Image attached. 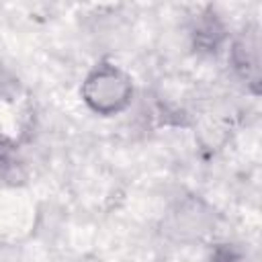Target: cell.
<instances>
[{"label":"cell","mask_w":262,"mask_h":262,"mask_svg":"<svg viewBox=\"0 0 262 262\" xmlns=\"http://www.w3.org/2000/svg\"><path fill=\"white\" fill-rule=\"evenodd\" d=\"M12 86H18V82H16L4 68H0V90H8V88H12Z\"/></svg>","instance_id":"cell-7"},{"label":"cell","mask_w":262,"mask_h":262,"mask_svg":"<svg viewBox=\"0 0 262 262\" xmlns=\"http://www.w3.org/2000/svg\"><path fill=\"white\" fill-rule=\"evenodd\" d=\"M209 262H244V256L233 248V246H215L213 248V254H211V260Z\"/></svg>","instance_id":"cell-6"},{"label":"cell","mask_w":262,"mask_h":262,"mask_svg":"<svg viewBox=\"0 0 262 262\" xmlns=\"http://www.w3.org/2000/svg\"><path fill=\"white\" fill-rule=\"evenodd\" d=\"M133 94L135 88L131 76L111 61L96 63L84 76L80 86L82 102L98 117L121 115L131 106Z\"/></svg>","instance_id":"cell-1"},{"label":"cell","mask_w":262,"mask_h":262,"mask_svg":"<svg viewBox=\"0 0 262 262\" xmlns=\"http://www.w3.org/2000/svg\"><path fill=\"white\" fill-rule=\"evenodd\" d=\"M213 225H215L213 211L201 199H194V196L178 203L176 209H172L164 221L166 233L172 239L182 244L201 239L211 231Z\"/></svg>","instance_id":"cell-2"},{"label":"cell","mask_w":262,"mask_h":262,"mask_svg":"<svg viewBox=\"0 0 262 262\" xmlns=\"http://www.w3.org/2000/svg\"><path fill=\"white\" fill-rule=\"evenodd\" d=\"M190 35H192V43H194L196 51H201V53H217L223 47V43L227 41V29H225L223 20L211 8L203 10L194 18Z\"/></svg>","instance_id":"cell-5"},{"label":"cell","mask_w":262,"mask_h":262,"mask_svg":"<svg viewBox=\"0 0 262 262\" xmlns=\"http://www.w3.org/2000/svg\"><path fill=\"white\" fill-rule=\"evenodd\" d=\"M229 63L235 76L254 92L260 90V35L256 27H246L229 43Z\"/></svg>","instance_id":"cell-3"},{"label":"cell","mask_w":262,"mask_h":262,"mask_svg":"<svg viewBox=\"0 0 262 262\" xmlns=\"http://www.w3.org/2000/svg\"><path fill=\"white\" fill-rule=\"evenodd\" d=\"M29 104L20 86L0 90V145L16 147L29 125Z\"/></svg>","instance_id":"cell-4"}]
</instances>
